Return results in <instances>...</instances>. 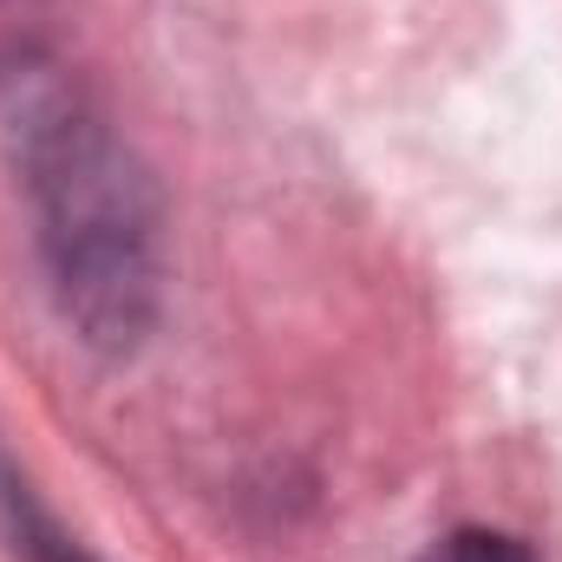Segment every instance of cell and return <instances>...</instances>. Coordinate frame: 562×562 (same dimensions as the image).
<instances>
[{
    "mask_svg": "<svg viewBox=\"0 0 562 562\" xmlns=\"http://www.w3.org/2000/svg\"><path fill=\"white\" fill-rule=\"evenodd\" d=\"M419 562H537L517 537L504 530H451L445 543H431Z\"/></svg>",
    "mask_w": 562,
    "mask_h": 562,
    "instance_id": "6da1fadb",
    "label": "cell"
}]
</instances>
